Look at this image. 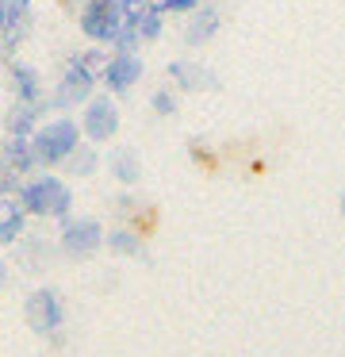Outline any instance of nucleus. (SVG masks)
Masks as SVG:
<instances>
[{
	"mask_svg": "<svg viewBox=\"0 0 345 357\" xmlns=\"http://www.w3.org/2000/svg\"><path fill=\"white\" fill-rule=\"evenodd\" d=\"M20 204H23V211H31V215L66 219L69 208H73V192H69V185L61 177L43 173V177L27 181V185L20 188Z\"/></svg>",
	"mask_w": 345,
	"mask_h": 357,
	"instance_id": "2",
	"label": "nucleus"
},
{
	"mask_svg": "<svg viewBox=\"0 0 345 357\" xmlns=\"http://www.w3.org/2000/svg\"><path fill=\"white\" fill-rule=\"evenodd\" d=\"M215 31H219V12L207 4V8L192 12V24H188V35H184V39H188L192 47H199V43H207Z\"/></svg>",
	"mask_w": 345,
	"mask_h": 357,
	"instance_id": "13",
	"label": "nucleus"
},
{
	"mask_svg": "<svg viewBox=\"0 0 345 357\" xmlns=\"http://www.w3.org/2000/svg\"><path fill=\"white\" fill-rule=\"evenodd\" d=\"M104 242L115 250V254H138V250H142V238H138L135 231H112Z\"/></svg>",
	"mask_w": 345,
	"mask_h": 357,
	"instance_id": "18",
	"label": "nucleus"
},
{
	"mask_svg": "<svg viewBox=\"0 0 345 357\" xmlns=\"http://www.w3.org/2000/svg\"><path fill=\"white\" fill-rule=\"evenodd\" d=\"M4 273H8V269H4V261H0V288H4Z\"/></svg>",
	"mask_w": 345,
	"mask_h": 357,
	"instance_id": "22",
	"label": "nucleus"
},
{
	"mask_svg": "<svg viewBox=\"0 0 345 357\" xmlns=\"http://www.w3.org/2000/svg\"><path fill=\"white\" fill-rule=\"evenodd\" d=\"M81 31L89 35L96 47H112L123 31V0H84Z\"/></svg>",
	"mask_w": 345,
	"mask_h": 357,
	"instance_id": "3",
	"label": "nucleus"
},
{
	"mask_svg": "<svg viewBox=\"0 0 345 357\" xmlns=\"http://www.w3.org/2000/svg\"><path fill=\"white\" fill-rule=\"evenodd\" d=\"M61 246L69 257H89L104 246V227L96 219H69L66 231H61Z\"/></svg>",
	"mask_w": 345,
	"mask_h": 357,
	"instance_id": "6",
	"label": "nucleus"
},
{
	"mask_svg": "<svg viewBox=\"0 0 345 357\" xmlns=\"http://www.w3.org/2000/svg\"><path fill=\"white\" fill-rule=\"evenodd\" d=\"M112 177L119 181V185H135V181L142 177V169H138V158H135V150H119V154L112 158Z\"/></svg>",
	"mask_w": 345,
	"mask_h": 357,
	"instance_id": "16",
	"label": "nucleus"
},
{
	"mask_svg": "<svg viewBox=\"0 0 345 357\" xmlns=\"http://www.w3.org/2000/svg\"><path fill=\"white\" fill-rule=\"evenodd\" d=\"M77 142H81L77 119L58 116V119H50V123L35 127V135H31V154H35L38 165H61L77 150Z\"/></svg>",
	"mask_w": 345,
	"mask_h": 357,
	"instance_id": "1",
	"label": "nucleus"
},
{
	"mask_svg": "<svg viewBox=\"0 0 345 357\" xmlns=\"http://www.w3.org/2000/svg\"><path fill=\"white\" fill-rule=\"evenodd\" d=\"M153 8L161 12V16H184V12H196L199 8V0H153Z\"/></svg>",
	"mask_w": 345,
	"mask_h": 357,
	"instance_id": "19",
	"label": "nucleus"
},
{
	"mask_svg": "<svg viewBox=\"0 0 345 357\" xmlns=\"http://www.w3.org/2000/svg\"><path fill=\"white\" fill-rule=\"evenodd\" d=\"M342 215H345V192H342Z\"/></svg>",
	"mask_w": 345,
	"mask_h": 357,
	"instance_id": "23",
	"label": "nucleus"
},
{
	"mask_svg": "<svg viewBox=\"0 0 345 357\" xmlns=\"http://www.w3.org/2000/svg\"><path fill=\"white\" fill-rule=\"evenodd\" d=\"M0 66H4V35H0Z\"/></svg>",
	"mask_w": 345,
	"mask_h": 357,
	"instance_id": "21",
	"label": "nucleus"
},
{
	"mask_svg": "<svg viewBox=\"0 0 345 357\" xmlns=\"http://www.w3.org/2000/svg\"><path fill=\"white\" fill-rule=\"evenodd\" d=\"M12 89H15V96H20V104H38L43 100V81H38V73L31 70L27 62L12 66Z\"/></svg>",
	"mask_w": 345,
	"mask_h": 357,
	"instance_id": "10",
	"label": "nucleus"
},
{
	"mask_svg": "<svg viewBox=\"0 0 345 357\" xmlns=\"http://www.w3.org/2000/svg\"><path fill=\"white\" fill-rule=\"evenodd\" d=\"M92 89H96V73H92L81 58H73L69 70H66V77H61V85H58L54 104H81V100L92 96Z\"/></svg>",
	"mask_w": 345,
	"mask_h": 357,
	"instance_id": "8",
	"label": "nucleus"
},
{
	"mask_svg": "<svg viewBox=\"0 0 345 357\" xmlns=\"http://www.w3.org/2000/svg\"><path fill=\"white\" fill-rule=\"evenodd\" d=\"M81 131L89 135L92 142H107L115 131H119V108H115L112 96H89V100H84Z\"/></svg>",
	"mask_w": 345,
	"mask_h": 357,
	"instance_id": "4",
	"label": "nucleus"
},
{
	"mask_svg": "<svg viewBox=\"0 0 345 357\" xmlns=\"http://www.w3.org/2000/svg\"><path fill=\"white\" fill-rule=\"evenodd\" d=\"M43 112H46V100H38V104H20V108L12 112V119H8V135L31 139V135H35V123L43 119Z\"/></svg>",
	"mask_w": 345,
	"mask_h": 357,
	"instance_id": "12",
	"label": "nucleus"
},
{
	"mask_svg": "<svg viewBox=\"0 0 345 357\" xmlns=\"http://www.w3.org/2000/svg\"><path fill=\"white\" fill-rule=\"evenodd\" d=\"M8 165H12L15 173H27V169H35V154H31V139H20V135H12L8 139Z\"/></svg>",
	"mask_w": 345,
	"mask_h": 357,
	"instance_id": "15",
	"label": "nucleus"
},
{
	"mask_svg": "<svg viewBox=\"0 0 345 357\" xmlns=\"http://www.w3.org/2000/svg\"><path fill=\"white\" fill-rule=\"evenodd\" d=\"M66 162H69V169H73V173L89 177V173L96 169V150H92V146H81V142H77V150L66 158Z\"/></svg>",
	"mask_w": 345,
	"mask_h": 357,
	"instance_id": "17",
	"label": "nucleus"
},
{
	"mask_svg": "<svg viewBox=\"0 0 345 357\" xmlns=\"http://www.w3.org/2000/svg\"><path fill=\"white\" fill-rule=\"evenodd\" d=\"M150 108L158 112V116H173V112H176V96L169 93V89H158V93L150 96Z\"/></svg>",
	"mask_w": 345,
	"mask_h": 357,
	"instance_id": "20",
	"label": "nucleus"
},
{
	"mask_svg": "<svg viewBox=\"0 0 345 357\" xmlns=\"http://www.w3.org/2000/svg\"><path fill=\"white\" fill-rule=\"evenodd\" d=\"M27 27V0H0V35L4 47H20Z\"/></svg>",
	"mask_w": 345,
	"mask_h": 357,
	"instance_id": "9",
	"label": "nucleus"
},
{
	"mask_svg": "<svg viewBox=\"0 0 345 357\" xmlns=\"http://www.w3.org/2000/svg\"><path fill=\"white\" fill-rule=\"evenodd\" d=\"M169 77L181 85V93H192V89H199V85H207V73H204V66H192V62H173L169 66Z\"/></svg>",
	"mask_w": 345,
	"mask_h": 357,
	"instance_id": "14",
	"label": "nucleus"
},
{
	"mask_svg": "<svg viewBox=\"0 0 345 357\" xmlns=\"http://www.w3.org/2000/svg\"><path fill=\"white\" fill-rule=\"evenodd\" d=\"M23 315H27L31 331H38V334L58 331V323H61V300H58V292H54V288H38V292H31Z\"/></svg>",
	"mask_w": 345,
	"mask_h": 357,
	"instance_id": "7",
	"label": "nucleus"
},
{
	"mask_svg": "<svg viewBox=\"0 0 345 357\" xmlns=\"http://www.w3.org/2000/svg\"><path fill=\"white\" fill-rule=\"evenodd\" d=\"M142 70H146V66H142V58H138V54L112 50L100 73H104V81H107V89H112V93H130V89L142 81Z\"/></svg>",
	"mask_w": 345,
	"mask_h": 357,
	"instance_id": "5",
	"label": "nucleus"
},
{
	"mask_svg": "<svg viewBox=\"0 0 345 357\" xmlns=\"http://www.w3.org/2000/svg\"><path fill=\"white\" fill-rule=\"evenodd\" d=\"M23 204L12 200V196H0V242H15L23 231Z\"/></svg>",
	"mask_w": 345,
	"mask_h": 357,
	"instance_id": "11",
	"label": "nucleus"
}]
</instances>
